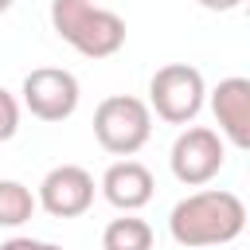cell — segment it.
I'll use <instances>...</instances> for the list:
<instances>
[{
  "mask_svg": "<svg viewBox=\"0 0 250 250\" xmlns=\"http://www.w3.org/2000/svg\"><path fill=\"white\" fill-rule=\"evenodd\" d=\"M211 113H215V133L234 145V148H250V78L230 74L211 90Z\"/></svg>",
  "mask_w": 250,
  "mask_h": 250,
  "instance_id": "ba28073f",
  "label": "cell"
},
{
  "mask_svg": "<svg viewBox=\"0 0 250 250\" xmlns=\"http://www.w3.org/2000/svg\"><path fill=\"white\" fill-rule=\"evenodd\" d=\"M242 230H246V203L234 191H223V188L191 191L168 215V234L188 250L227 246Z\"/></svg>",
  "mask_w": 250,
  "mask_h": 250,
  "instance_id": "6da1fadb",
  "label": "cell"
},
{
  "mask_svg": "<svg viewBox=\"0 0 250 250\" xmlns=\"http://www.w3.org/2000/svg\"><path fill=\"white\" fill-rule=\"evenodd\" d=\"M20 94H23V109L31 117H39V121H51V125L74 117V109L82 102L78 78L70 70H62V66H35L23 78Z\"/></svg>",
  "mask_w": 250,
  "mask_h": 250,
  "instance_id": "8992f818",
  "label": "cell"
},
{
  "mask_svg": "<svg viewBox=\"0 0 250 250\" xmlns=\"http://www.w3.org/2000/svg\"><path fill=\"white\" fill-rule=\"evenodd\" d=\"M35 250H62V246H55V242H43V238H35Z\"/></svg>",
  "mask_w": 250,
  "mask_h": 250,
  "instance_id": "5bb4252c",
  "label": "cell"
},
{
  "mask_svg": "<svg viewBox=\"0 0 250 250\" xmlns=\"http://www.w3.org/2000/svg\"><path fill=\"white\" fill-rule=\"evenodd\" d=\"M94 137L109 156H133L152 137V109L133 94H109L94 109Z\"/></svg>",
  "mask_w": 250,
  "mask_h": 250,
  "instance_id": "3957f363",
  "label": "cell"
},
{
  "mask_svg": "<svg viewBox=\"0 0 250 250\" xmlns=\"http://www.w3.org/2000/svg\"><path fill=\"white\" fill-rule=\"evenodd\" d=\"M16 133H20V102H16V94H8L0 86V145L12 141Z\"/></svg>",
  "mask_w": 250,
  "mask_h": 250,
  "instance_id": "7c38bea8",
  "label": "cell"
},
{
  "mask_svg": "<svg viewBox=\"0 0 250 250\" xmlns=\"http://www.w3.org/2000/svg\"><path fill=\"white\" fill-rule=\"evenodd\" d=\"M168 164H172V176L184 188H203V184H211L223 172V164H227V141L215 129H207V125H188L172 141Z\"/></svg>",
  "mask_w": 250,
  "mask_h": 250,
  "instance_id": "5b68a950",
  "label": "cell"
},
{
  "mask_svg": "<svg viewBox=\"0 0 250 250\" xmlns=\"http://www.w3.org/2000/svg\"><path fill=\"white\" fill-rule=\"evenodd\" d=\"M102 195H105V203L109 207H117V211H141L148 199H152V191H156V180H152V172L141 164V160H117V164H109L105 172H102Z\"/></svg>",
  "mask_w": 250,
  "mask_h": 250,
  "instance_id": "9c48e42d",
  "label": "cell"
},
{
  "mask_svg": "<svg viewBox=\"0 0 250 250\" xmlns=\"http://www.w3.org/2000/svg\"><path fill=\"white\" fill-rule=\"evenodd\" d=\"M94 176L82 164H55L43 180H39V195L35 203L55 215V219H78L94 207Z\"/></svg>",
  "mask_w": 250,
  "mask_h": 250,
  "instance_id": "52a82bcc",
  "label": "cell"
},
{
  "mask_svg": "<svg viewBox=\"0 0 250 250\" xmlns=\"http://www.w3.org/2000/svg\"><path fill=\"white\" fill-rule=\"evenodd\" d=\"M199 8H207V12H234L242 0H195Z\"/></svg>",
  "mask_w": 250,
  "mask_h": 250,
  "instance_id": "4fadbf2b",
  "label": "cell"
},
{
  "mask_svg": "<svg viewBox=\"0 0 250 250\" xmlns=\"http://www.w3.org/2000/svg\"><path fill=\"white\" fill-rule=\"evenodd\" d=\"M152 227L137 219V211H121V219L105 223L102 230V250H152Z\"/></svg>",
  "mask_w": 250,
  "mask_h": 250,
  "instance_id": "30bf717a",
  "label": "cell"
},
{
  "mask_svg": "<svg viewBox=\"0 0 250 250\" xmlns=\"http://www.w3.org/2000/svg\"><path fill=\"white\" fill-rule=\"evenodd\" d=\"M12 4H16V0H0V16H4V12L12 8Z\"/></svg>",
  "mask_w": 250,
  "mask_h": 250,
  "instance_id": "9a60e30c",
  "label": "cell"
},
{
  "mask_svg": "<svg viewBox=\"0 0 250 250\" xmlns=\"http://www.w3.org/2000/svg\"><path fill=\"white\" fill-rule=\"evenodd\" d=\"M51 27L82 59H109L125 47V20L98 0H51Z\"/></svg>",
  "mask_w": 250,
  "mask_h": 250,
  "instance_id": "7a4b0ae2",
  "label": "cell"
},
{
  "mask_svg": "<svg viewBox=\"0 0 250 250\" xmlns=\"http://www.w3.org/2000/svg\"><path fill=\"white\" fill-rule=\"evenodd\" d=\"M207 102V82L188 62H168L148 78V109L168 125H191Z\"/></svg>",
  "mask_w": 250,
  "mask_h": 250,
  "instance_id": "277c9868",
  "label": "cell"
},
{
  "mask_svg": "<svg viewBox=\"0 0 250 250\" xmlns=\"http://www.w3.org/2000/svg\"><path fill=\"white\" fill-rule=\"evenodd\" d=\"M35 195H31V188L27 184H20V180H0V227H8V230H16V227H23L31 215H35Z\"/></svg>",
  "mask_w": 250,
  "mask_h": 250,
  "instance_id": "8fae6325",
  "label": "cell"
}]
</instances>
